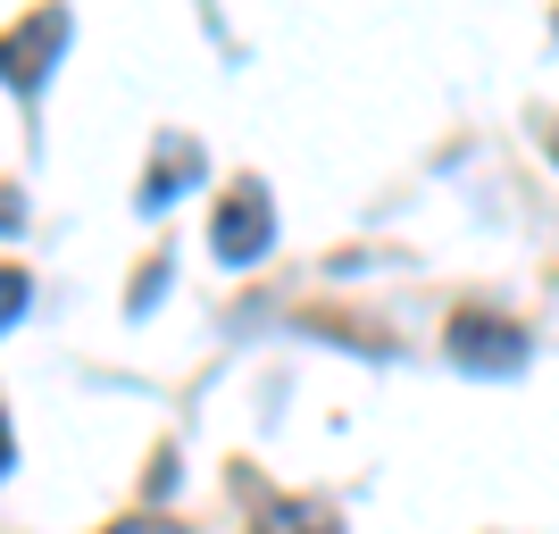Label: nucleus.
Listing matches in <instances>:
<instances>
[{
    "label": "nucleus",
    "mask_w": 559,
    "mask_h": 534,
    "mask_svg": "<svg viewBox=\"0 0 559 534\" xmlns=\"http://www.w3.org/2000/svg\"><path fill=\"white\" fill-rule=\"evenodd\" d=\"M201 185V142H185V134H167L159 151H151V167H142V192H134V210L142 217H159L176 192H192Z\"/></svg>",
    "instance_id": "4"
},
{
    "label": "nucleus",
    "mask_w": 559,
    "mask_h": 534,
    "mask_svg": "<svg viewBox=\"0 0 559 534\" xmlns=\"http://www.w3.org/2000/svg\"><path fill=\"white\" fill-rule=\"evenodd\" d=\"M251 534H343V526H334L326 501H301V493H267V501H259V526H251Z\"/></svg>",
    "instance_id": "5"
},
{
    "label": "nucleus",
    "mask_w": 559,
    "mask_h": 534,
    "mask_svg": "<svg viewBox=\"0 0 559 534\" xmlns=\"http://www.w3.org/2000/svg\"><path fill=\"white\" fill-rule=\"evenodd\" d=\"M68 34H75V17H68V9H34V17H17L9 34H0V75H9L17 93H43V75L59 68Z\"/></svg>",
    "instance_id": "1"
},
{
    "label": "nucleus",
    "mask_w": 559,
    "mask_h": 534,
    "mask_svg": "<svg viewBox=\"0 0 559 534\" xmlns=\"http://www.w3.org/2000/svg\"><path fill=\"white\" fill-rule=\"evenodd\" d=\"M100 534H185V526L159 518V510H134V518H117V526H100Z\"/></svg>",
    "instance_id": "7"
},
{
    "label": "nucleus",
    "mask_w": 559,
    "mask_h": 534,
    "mask_svg": "<svg viewBox=\"0 0 559 534\" xmlns=\"http://www.w3.org/2000/svg\"><path fill=\"white\" fill-rule=\"evenodd\" d=\"M551 159H559V134H551Z\"/></svg>",
    "instance_id": "10"
},
{
    "label": "nucleus",
    "mask_w": 559,
    "mask_h": 534,
    "mask_svg": "<svg viewBox=\"0 0 559 534\" xmlns=\"http://www.w3.org/2000/svg\"><path fill=\"white\" fill-rule=\"evenodd\" d=\"M267 242H276V210H267V185H242L226 192V210H217L210 226V251L226 259V268H251V259H267Z\"/></svg>",
    "instance_id": "2"
},
{
    "label": "nucleus",
    "mask_w": 559,
    "mask_h": 534,
    "mask_svg": "<svg viewBox=\"0 0 559 534\" xmlns=\"http://www.w3.org/2000/svg\"><path fill=\"white\" fill-rule=\"evenodd\" d=\"M25 301H34V276H25V268H0V334L25 318Z\"/></svg>",
    "instance_id": "6"
},
{
    "label": "nucleus",
    "mask_w": 559,
    "mask_h": 534,
    "mask_svg": "<svg viewBox=\"0 0 559 534\" xmlns=\"http://www.w3.org/2000/svg\"><path fill=\"white\" fill-rule=\"evenodd\" d=\"M25 226V210H17V192H0V234H17Z\"/></svg>",
    "instance_id": "8"
},
{
    "label": "nucleus",
    "mask_w": 559,
    "mask_h": 534,
    "mask_svg": "<svg viewBox=\"0 0 559 534\" xmlns=\"http://www.w3.org/2000/svg\"><path fill=\"white\" fill-rule=\"evenodd\" d=\"M443 343H451V359H460V368H485V376L526 368V334H518L510 318H492V309H451Z\"/></svg>",
    "instance_id": "3"
},
{
    "label": "nucleus",
    "mask_w": 559,
    "mask_h": 534,
    "mask_svg": "<svg viewBox=\"0 0 559 534\" xmlns=\"http://www.w3.org/2000/svg\"><path fill=\"white\" fill-rule=\"evenodd\" d=\"M9 460H17V435H9V410H0V476H9Z\"/></svg>",
    "instance_id": "9"
}]
</instances>
